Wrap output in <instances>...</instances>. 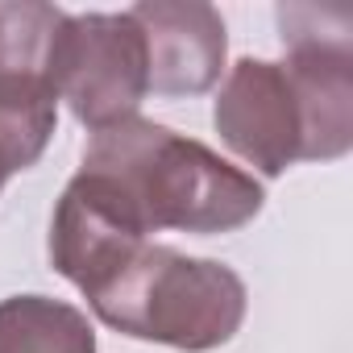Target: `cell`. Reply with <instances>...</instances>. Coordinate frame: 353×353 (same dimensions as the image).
<instances>
[{"label":"cell","mask_w":353,"mask_h":353,"mask_svg":"<svg viewBox=\"0 0 353 353\" xmlns=\"http://www.w3.org/2000/svg\"><path fill=\"white\" fill-rule=\"evenodd\" d=\"M117 192L141 233H237L266 208V188L196 137L170 125L129 117L96 129L83 145V166Z\"/></svg>","instance_id":"obj_1"},{"label":"cell","mask_w":353,"mask_h":353,"mask_svg":"<svg viewBox=\"0 0 353 353\" xmlns=\"http://www.w3.org/2000/svg\"><path fill=\"white\" fill-rule=\"evenodd\" d=\"M100 324L183 353L229 345L245 324V283L216 258H192L141 241L112 274L83 291Z\"/></svg>","instance_id":"obj_2"},{"label":"cell","mask_w":353,"mask_h":353,"mask_svg":"<svg viewBox=\"0 0 353 353\" xmlns=\"http://www.w3.org/2000/svg\"><path fill=\"white\" fill-rule=\"evenodd\" d=\"M150 96L145 42L125 13H67L59 42V100L79 125L108 129L137 117Z\"/></svg>","instance_id":"obj_3"},{"label":"cell","mask_w":353,"mask_h":353,"mask_svg":"<svg viewBox=\"0 0 353 353\" xmlns=\"http://www.w3.org/2000/svg\"><path fill=\"white\" fill-rule=\"evenodd\" d=\"M212 125L262 179H279L295 162H307V112L283 63L237 59L216 92Z\"/></svg>","instance_id":"obj_4"},{"label":"cell","mask_w":353,"mask_h":353,"mask_svg":"<svg viewBox=\"0 0 353 353\" xmlns=\"http://www.w3.org/2000/svg\"><path fill=\"white\" fill-rule=\"evenodd\" d=\"M63 26L46 0H0V121L54 137Z\"/></svg>","instance_id":"obj_5"},{"label":"cell","mask_w":353,"mask_h":353,"mask_svg":"<svg viewBox=\"0 0 353 353\" xmlns=\"http://www.w3.org/2000/svg\"><path fill=\"white\" fill-rule=\"evenodd\" d=\"M145 42V75L154 96H204L221 83L229 30L204 0H141L129 9Z\"/></svg>","instance_id":"obj_6"},{"label":"cell","mask_w":353,"mask_h":353,"mask_svg":"<svg viewBox=\"0 0 353 353\" xmlns=\"http://www.w3.org/2000/svg\"><path fill=\"white\" fill-rule=\"evenodd\" d=\"M0 353H96L88 312L50 295L0 299Z\"/></svg>","instance_id":"obj_7"},{"label":"cell","mask_w":353,"mask_h":353,"mask_svg":"<svg viewBox=\"0 0 353 353\" xmlns=\"http://www.w3.org/2000/svg\"><path fill=\"white\" fill-rule=\"evenodd\" d=\"M34 162H38V158H34L9 129H0V192H5V183L13 179L17 170H30Z\"/></svg>","instance_id":"obj_8"}]
</instances>
